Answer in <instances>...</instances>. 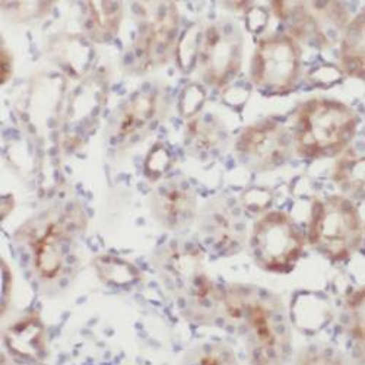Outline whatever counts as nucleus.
Masks as SVG:
<instances>
[{
	"label": "nucleus",
	"mask_w": 365,
	"mask_h": 365,
	"mask_svg": "<svg viewBox=\"0 0 365 365\" xmlns=\"http://www.w3.org/2000/svg\"><path fill=\"white\" fill-rule=\"evenodd\" d=\"M222 292V312L245 341L252 365H287L292 339L281 301L256 287L231 285Z\"/></svg>",
	"instance_id": "f257e3e1"
},
{
	"label": "nucleus",
	"mask_w": 365,
	"mask_h": 365,
	"mask_svg": "<svg viewBox=\"0 0 365 365\" xmlns=\"http://www.w3.org/2000/svg\"><path fill=\"white\" fill-rule=\"evenodd\" d=\"M358 126V114L341 101L316 98L304 103L292 128L297 154L304 158L338 155L352 142Z\"/></svg>",
	"instance_id": "f03ea898"
},
{
	"label": "nucleus",
	"mask_w": 365,
	"mask_h": 365,
	"mask_svg": "<svg viewBox=\"0 0 365 365\" xmlns=\"http://www.w3.org/2000/svg\"><path fill=\"white\" fill-rule=\"evenodd\" d=\"M155 266L165 285L186 302L192 319L214 320L222 310V294L203 270L202 252L187 242H171L157 257Z\"/></svg>",
	"instance_id": "7ed1b4c3"
},
{
	"label": "nucleus",
	"mask_w": 365,
	"mask_h": 365,
	"mask_svg": "<svg viewBox=\"0 0 365 365\" xmlns=\"http://www.w3.org/2000/svg\"><path fill=\"white\" fill-rule=\"evenodd\" d=\"M309 242L330 262H344L361 249L364 225L355 203L341 195L316 199L309 220Z\"/></svg>",
	"instance_id": "20e7f679"
},
{
	"label": "nucleus",
	"mask_w": 365,
	"mask_h": 365,
	"mask_svg": "<svg viewBox=\"0 0 365 365\" xmlns=\"http://www.w3.org/2000/svg\"><path fill=\"white\" fill-rule=\"evenodd\" d=\"M304 232L282 210H270L262 215L250 237L256 263L272 273L291 272L304 252Z\"/></svg>",
	"instance_id": "39448f33"
},
{
	"label": "nucleus",
	"mask_w": 365,
	"mask_h": 365,
	"mask_svg": "<svg viewBox=\"0 0 365 365\" xmlns=\"http://www.w3.org/2000/svg\"><path fill=\"white\" fill-rule=\"evenodd\" d=\"M301 72V50L289 36H269L259 41L250 75L253 83L269 94H287Z\"/></svg>",
	"instance_id": "423d86ee"
},
{
	"label": "nucleus",
	"mask_w": 365,
	"mask_h": 365,
	"mask_svg": "<svg viewBox=\"0 0 365 365\" xmlns=\"http://www.w3.org/2000/svg\"><path fill=\"white\" fill-rule=\"evenodd\" d=\"M277 15L292 21V34L320 47H330L342 40L349 24L348 12L338 2H275Z\"/></svg>",
	"instance_id": "0eeeda50"
},
{
	"label": "nucleus",
	"mask_w": 365,
	"mask_h": 365,
	"mask_svg": "<svg viewBox=\"0 0 365 365\" xmlns=\"http://www.w3.org/2000/svg\"><path fill=\"white\" fill-rule=\"evenodd\" d=\"M197 51L202 78L212 86L222 88L241 69L242 36L231 22L212 24L203 29Z\"/></svg>",
	"instance_id": "6e6552de"
},
{
	"label": "nucleus",
	"mask_w": 365,
	"mask_h": 365,
	"mask_svg": "<svg viewBox=\"0 0 365 365\" xmlns=\"http://www.w3.org/2000/svg\"><path fill=\"white\" fill-rule=\"evenodd\" d=\"M143 21L135 41V66L138 71H154L163 66L173 50L178 11L173 2L140 4Z\"/></svg>",
	"instance_id": "1a4fd4ad"
},
{
	"label": "nucleus",
	"mask_w": 365,
	"mask_h": 365,
	"mask_svg": "<svg viewBox=\"0 0 365 365\" xmlns=\"http://www.w3.org/2000/svg\"><path fill=\"white\" fill-rule=\"evenodd\" d=\"M292 145V133L284 125L264 120L242 130L235 149L257 170H273L291 157Z\"/></svg>",
	"instance_id": "9d476101"
},
{
	"label": "nucleus",
	"mask_w": 365,
	"mask_h": 365,
	"mask_svg": "<svg viewBox=\"0 0 365 365\" xmlns=\"http://www.w3.org/2000/svg\"><path fill=\"white\" fill-rule=\"evenodd\" d=\"M28 245L38 277L53 281L62 275L71 246L68 230L62 224L53 220L40 224L29 234Z\"/></svg>",
	"instance_id": "9b49d317"
},
{
	"label": "nucleus",
	"mask_w": 365,
	"mask_h": 365,
	"mask_svg": "<svg viewBox=\"0 0 365 365\" xmlns=\"http://www.w3.org/2000/svg\"><path fill=\"white\" fill-rule=\"evenodd\" d=\"M196 195L185 180L173 178L161 185L150 197V212L168 231L186 230L196 217Z\"/></svg>",
	"instance_id": "f8f14e48"
},
{
	"label": "nucleus",
	"mask_w": 365,
	"mask_h": 365,
	"mask_svg": "<svg viewBox=\"0 0 365 365\" xmlns=\"http://www.w3.org/2000/svg\"><path fill=\"white\" fill-rule=\"evenodd\" d=\"M161 100L157 93L145 91L132 98L120 113L115 135L121 143H135L158 121Z\"/></svg>",
	"instance_id": "ddd939ff"
},
{
	"label": "nucleus",
	"mask_w": 365,
	"mask_h": 365,
	"mask_svg": "<svg viewBox=\"0 0 365 365\" xmlns=\"http://www.w3.org/2000/svg\"><path fill=\"white\" fill-rule=\"evenodd\" d=\"M9 352L25 362H40L46 356V330L38 316H25L6 329Z\"/></svg>",
	"instance_id": "4468645a"
},
{
	"label": "nucleus",
	"mask_w": 365,
	"mask_h": 365,
	"mask_svg": "<svg viewBox=\"0 0 365 365\" xmlns=\"http://www.w3.org/2000/svg\"><path fill=\"white\" fill-rule=\"evenodd\" d=\"M331 180L346 196L365 200V140L348 146L334 163Z\"/></svg>",
	"instance_id": "2eb2a0df"
},
{
	"label": "nucleus",
	"mask_w": 365,
	"mask_h": 365,
	"mask_svg": "<svg viewBox=\"0 0 365 365\" xmlns=\"http://www.w3.org/2000/svg\"><path fill=\"white\" fill-rule=\"evenodd\" d=\"M202 234L206 241L221 255H231L241 247L245 240V225L232 218L225 209L212 212L202 224Z\"/></svg>",
	"instance_id": "dca6fc26"
},
{
	"label": "nucleus",
	"mask_w": 365,
	"mask_h": 365,
	"mask_svg": "<svg viewBox=\"0 0 365 365\" xmlns=\"http://www.w3.org/2000/svg\"><path fill=\"white\" fill-rule=\"evenodd\" d=\"M339 58L348 76L365 82V9L349 21L341 40Z\"/></svg>",
	"instance_id": "f3484780"
},
{
	"label": "nucleus",
	"mask_w": 365,
	"mask_h": 365,
	"mask_svg": "<svg viewBox=\"0 0 365 365\" xmlns=\"http://www.w3.org/2000/svg\"><path fill=\"white\" fill-rule=\"evenodd\" d=\"M123 15L120 2H88L86 26L96 41H108L117 31Z\"/></svg>",
	"instance_id": "a211bd4d"
},
{
	"label": "nucleus",
	"mask_w": 365,
	"mask_h": 365,
	"mask_svg": "<svg viewBox=\"0 0 365 365\" xmlns=\"http://www.w3.org/2000/svg\"><path fill=\"white\" fill-rule=\"evenodd\" d=\"M94 266L98 277L114 287H128L139 279L138 269L123 259L100 256L94 259Z\"/></svg>",
	"instance_id": "6ab92c4d"
},
{
	"label": "nucleus",
	"mask_w": 365,
	"mask_h": 365,
	"mask_svg": "<svg viewBox=\"0 0 365 365\" xmlns=\"http://www.w3.org/2000/svg\"><path fill=\"white\" fill-rule=\"evenodd\" d=\"M345 319L352 339L365 345V287H361L348 297Z\"/></svg>",
	"instance_id": "aec40b11"
},
{
	"label": "nucleus",
	"mask_w": 365,
	"mask_h": 365,
	"mask_svg": "<svg viewBox=\"0 0 365 365\" xmlns=\"http://www.w3.org/2000/svg\"><path fill=\"white\" fill-rule=\"evenodd\" d=\"M182 365H238V361L230 346L207 344L195 349Z\"/></svg>",
	"instance_id": "412c9836"
},
{
	"label": "nucleus",
	"mask_w": 365,
	"mask_h": 365,
	"mask_svg": "<svg viewBox=\"0 0 365 365\" xmlns=\"http://www.w3.org/2000/svg\"><path fill=\"white\" fill-rule=\"evenodd\" d=\"M294 365H351L345 355L324 345L304 348L295 358Z\"/></svg>",
	"instance_id": "4be33fe9"
},
{
	"label": "nucleus",
	"mask_w": 365,
	"mask_h": 365,
	"mask_svg": "<svg viewBox=\"0 0 365 365\" xmlns=\"http://www.w3.org/2000/svg\"><path fill=\"white\" fill-rule=\"evenodd\" d=\"M220 135L215 120L200 117L190 121L189 125V136L200 146H212L218 140Z\"/></svg>",
	"instance_id": "5701e85b"
},
{
	"label": "nucleus",
	"mask_w": 365,
	"mask_h": 365,
	"mask_svg": "<svg viewBox=\"0 0 365 365\" xmlns=\"http://www.w3.org/2000/svg\"><path fill=\"white\" fill-rule=\"evenodd\" d=\"M12 75V57L5 44H2V83H6Z\"/></svg>",
	"instance_id": "b1692460"
},
{
	"label": "nucleus",
	"mask_w": 365,
	"mask_h": 365,
	"mask_svg": "<svg viewBox=\"0 0 365 365\" xmlns=\"http://www.w3.org/2000/svg\"><path fill=\"white\" fill-rule=\"evenodd\" d=\"M361 249H362V253L365 255V225H364V238H362V245H361Z\"/></svg>",
	"instance_id": "393cba45"
}]
</instances>
